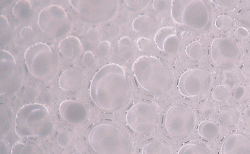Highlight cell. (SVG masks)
Wrapping results in <instances>:
<instances>
[{"instance_id": "6", "label": "cell", "mask_w": 250, "mask_h": 154, "mask_svg": "<svg viewBox=\"0 0 250 154\" xmlns=\"http://www.w3.org/2000/svg\"><path fill=\"white\" fill-rule=\"evenodd\" d=\"M159 111L156 105L140 102L132 106L127 112L126 121L129 127L139 134L152 132L157 127Z\"/></svg>"}, {"instance_id": "29", "label": "cell", "mask_w": 250, "mask_h": 154, "mask_svg": "<svg viewBox=\"0 0 250 154\" xmlns=\"http://www.w3.org/2000/svg\"><path fill=\"white\" fill-rule=\"evenodd\" d=\"M118 48L121 54L129 58L133 50V45L131 39L128 37L121 38L118 42Z\"/></svg>"}, {"instance_id": "3", "label": "cell", "mask_w": 250, "mask_h": 154, "mask_svg": "<svg viewBox=\"0 0 250 154\" xmlns=\"http://www.w3.org/2000/svg\"><path fill=\"white\" fill-rule=\"evenodd\" d=\"M53 127L51 116L42 104H26L16 114L15 130L20 137H44L51 132Z\"/></svg>"}, {"instance_id": "24", "label": "cell", "mask_w": 250, "mask_h": 154, "mask_svg": "<svg viewBox=\"0 0 250 154\" xmlns=\"http://www.w3.org/2000/svg\"><path fill=\"white\" fill-rule=\"evenodd\" d=\"M142 154H171V152L169 147L165 143L159 140H154L144 146Z\"/></svg>"}, {"instance_id": "34", "label": "cell", "mask_w": 250, "mask_h": 154, "mask_svg": "<svg viewBox=\"0 0 250 154\" xmlns=\"http://www.w3.org/2000/svg\"><path fill=\"white\" fill-rule=\"evenodd\" d=\"M111 44L107 40L100 42L98 45L97 50L100 56L102 57H106L110 53Z\"/></svg>"}, {"instance_id": "45", "label": "cell", "mask_w": 250, "mask_h": 154, "mask_svg": "<svg viewBox=\"0 0 250 154\" xmlns=\"http://www.w3.org/2000/svg\"><path fill=\"white\" fill-rule=\"evenodd\" d=\"M246 50L248 56L250 57V42L248 44L247 46Z\"/></svg>"}, {"instance_id": "5", "label": "cell", "mask_w": 250, "mask_h": 154, "mask_svg": "<svg viewBox=\"0 0 250 154\" xmlns=\"http://www.w3.org/2000/svg\"><path fill=\"white\" fill-rule=\"evenodd\" d=\"M171 15L177 23L196 31H204L210 24V11L201 0H174Z\"/></svg>"}, {"instance_id": "10", "label": "cell", "mask_w": 250, "mask_h": 154, "mask_svg": "<svg viewBox=\"0 0 250 154\" xmlns=\"http://www.w3.org/2000/svg\"><path fill=\"white\" fill-rule=\"evenodd\" d=\"M24 60L31 74L43 79L49 76L54 64V55L49 46L38 42L29 46L24 53Z\"/></svg>"}, {"instance_id": "12", "label": "cell", "mask_w": 250, "mask_h": 154, "mask_svg": "<svg viewBox=\"0 0 250 154\" xmlns=\"http://www.w3.org/2000/svg\"><path fill=\"white\" fill-rule=\"evenodd\" d=\"M210 55L213 62L220 68L230 70L240 58L241 52L237 44L226 38H216L211 44Z\"/></svg>"}, {"instance_id": "46", "label": "cell", "mask_w": 250, "mask_h": 154, "mask_svg": "<svg viewBox=\"0 0 250 154\" xmlns=\"http://www.w3.org/2000/svg\"><path fill=\"white\" fill-rule=\"evenodd\" d=\"M73 154H79L78 153H75Z\"/></svg>"}, {"instance_id": "11", "label": "cell", "mask_w": 250, "mask_h": 154, "mask_svg": "<svg viewBox=\"0 0 250 154\" xmlns=\"http://www.w3.org/2000/svg\"><path fill=\"white\" fill-rule=\"evenodd\" d=\"M211 82L210 74L201 68H193L185 72L180 77L178 88L183 96L192 97L206 92Z\"/></svg>"}, {"instance_id": "36", "label": "cell", "mask_w": 250, "mask_h": 154, "mask_svg": "<svg viewBox=\"0 0 250 154\" xmlns=\"http://www.w3.org/2000/svg\"><path fill=\"white\" fill-rule=\"evenodd\" d=\"M82 62L85 66L92 67L95 64L96 59L92 52L87 51L83 55Z\"/></svg>"}, {"instance_id": "17", "label": "cell", "mask_w": 250, "mask_h": 154, "mask_svg": "<svg viewBox=\"0 0 250 154\" xmlns=\"http://www.w3.org/2000/svg\"><path fill=\"white\" fill-rule=\"evenodd\" d=\"M16 61L8 52L0 50V86L4 88L6 84L13 77L16 71Z\"/></svg>"}, {"instance_id": "25", "label": "cell", "mask_w": 250, "mask_h": 154, "mask_svg": "<svg viewBox=\"0 0 250 154\" xmlns=\"http://www.w3.org/2000/svg\"><path fill=\"white\" fill-rule=\"evenodd\" d=\"M12 13L15 17L21 20H25L30 18L32 14V10L29 1H18L13 8Z\"/></svg>"}, {"instance_id": "38", "label": "cell", "mask_w": 250, "mask_h": 154, "mask_svg": "<svg viewBox=\"0 0 250 154\" xmlns=\"http://www.w3.org/2000/svg\"><path fill=\"white\" fill-rule=\"evenodd\" d=\"M34 32L29 27H24L20 31V36L23 40L29 41L32 40L34 37Z\"/></svg>"}, {"instance_id": "19", "label": "cell", "mask_w": 250, "mask_h": 154, "mask_svg": "<svg viewBox=\"0 0 250 154\" xmlns=\"http://www.w3.org/2000/svg\"><path fill=\"white\" fill-rule=\"evenodd\" d=\"M197 131L201 137L209 141L216 140L221 134L220 126L210 120L201 122L198 125Z\"/></svg>"}, {"instance_id": "20", "label": "cell", "mask_w": 250, "mask_h": 154, "mask_svg": "<svg viewBox=\"0 0 250 154\" xmlns=\"http://www.w3.org/2000/svg\"><path fill=\"white\" fill-rule=\"evenodd\" d=\"M240 113L235 107L230 105L224 106L218 113L220 122L226 127H231L236 125L240 120Z\"/></svg>"}, {"instance_id": "40", "label": "cell", "mask_w": 250, "mask_h": 154, "mask_svg": "<svg viewBox=\"0 0 250 154\" xmlns=\"http://www.w3.org/2000/svg\"><path fill=\"white\" fill-rule=\"evenodd\" d=\"M137 44L140 50H145L149 46L150 41L149 39L142 37L138 39Z\"/></svg>"}, {"instance_id": "21", "label": "cell", "mask_w": 250, "mask_h": 154, "mask_svg": "<svg viewBox=\"0 0 250 154\" xmlns=\"http://www.w3.org/2000/svg\"><path fill=\"white\" fill-rule=\"evenodd\" d=\"M133 29L140 33H148L152 30L155 26V21L151 17L141 15L136 17L132 21Z\"/></svg>"}, {"instance_id": "18", "label": "cell", "mask_w": 250, "mask_h": 154, "mask_svg": "<svg viewBox=\"0 0 250 154\" xmlns=\"http://www.w3.org/2000/svg\"><path fill=\"white\" fill-rule=\"evenodd\" d=\"M58 46L62 55L68 59L77 58L81 51V42L78 38L74 36L63 38L60 42Z\"/></svg>"}, {"instance_id": "2", "label": "cell", "mask_w": 250, "mask_h": 154, "mask_svg": "<svg viewBox=\"0 0 250 154\" xmlns=\"http://www.w3.org/2000/svg\"><path fill=\"white\" fill-rule=\"evenodd\" d=\"M134 77L140 86L146 91L156 95L167 92L173 82L172 71L158 58L143 56L133 65Z\"/></svg>"}, {"instance_id": "26", "label": "cell", "mask_w": 250, "mask_h": 154, "mask_svg": "<svg viewBox=\"0 0 250 154\" xmlns=\"http://www.w3.org/2000/svg\"><path fill=\"white\" fill-rule=\"evenodd\" d=\"M186 53L190 58L199 60L203 57L204 49L202 44L196 40L190 42L187 46Z\"/></svg>"}, {"instance_id": "39", "label": "cell", "mask_w": 250, "mask_h": 154, "mask_svg": "<svg viewBox=\"0 0 250 154\" xmlns=\"http://www.w3.org/2000/svg\"><path fill=\"white\" fill-rule=\"evenodd\" d=\"M211 1L216 5L222 8H231L235 6L236 4V1L234 0H211Z\"/></svg>"}, {"instance_id": "27", "label": "cell", "mask_w": 250, "mask_h": 154, "mask_svg": "<svg viewBox=\"0 0 250 154\" xmlns=\"http://www.w3.org/2000/svg\"><path fill=\"white\" fill-rule=\"evenodd\" d=\"M229 91L227 87L223 84L215 86L212 90L211 95L213 98L219 102H224L229 96Z\"/></svg>"}, {"instance_id": "7", "label": "cell", "mask_w": 250, "mask_h": 154, "mask_svg": "<svg viewBox=\"0 0 250 154\" xmlns=\"http://www.w3.org/2000/svg\"><path fill=\"white\" fill-rule=\"evenodd\" d=\"M69 1L83 19L94 23L110 20L116 16L118 9L116 0H71Z\"/></svg>"}, {"instance_id": "8", "label": "cell", "mask_w": 250, "mask_h": 154, "mask_svg": "<svg viewBox=\"0 0 250 154\" xmlns=\"http://www.w3.org/2000/svg\"><path fill=\"white\" fill-rule=\"evenodd\" d=\"M38 24L44 33L53 38L65 36L72 29L65 10L57 5H50L42 9L38 15Z\"/></svg>"}, {"instance_id": "32", "label": "cell", "mask_w": 250, "mask_h": 154, "mask_svg": "<svg viewBox=\"0 0 250 154\" xmlns=\"http://www.w3.org/2000/svg\"><path fill=\"white\" fill-rule=\"evenodd\" d=\"M198 111L202 115L208 116L212 115L215 111V106L210 101L205 100L199 105Z\"/></svg>"}, {"instance_id": "33", "label": "cell", "mask_w": 250, "mask_h": 154, "mask_svg": "<svg viewBox=\"0 0 250 154\" xmlns=\"http://www.w3.org/2000/svg\"><path fill=\"white\" fill-rule=\"evenodd\" d=\"M71 139L72 135L67 131L60 132L57 137L58 144L62 147H67L70 144Z\"/></svg>"}, {"instance_id": "9", "label": "cell", "mask_w": 250, "mask_h": 154, "mask_svg": "<svg viewBox=\"0 0 250 154\" xmlns=\"http://www.w3.org/2000/svg\"><path fill=\"white\" fill-rule=\"evenodd\" d=\"M196 125V116L188 107L174 105L167 111L165 118V127L167 133L175 137L188 135L193 131Z\"/></svg>"}, {"instance_id": "14", "label": "cell", "mask_w": 250, "mask_h": 154, "mask_svg": "<svg viewBox=\"0 0 250 154\" xmlns=\"http://www.w3.org/2000/svg\"><path fill=\"white\" fill-rule=\"evenodd\" d=\"M59 112L65 121L74 124L84 121L88 115L87 110L83 104L72 100L62 101L60 105Z\"/></svg>"}, {"instance_id": "42", "label": "cell", "mask_w": 250, "mask_h": 154, "mask_svg": "<svg viewBox=\"0 0 250 154\" xmlns=\"http://www.w3.org/2000/svg\"><path fill=\"white\" fill-rule=\"evenodd\" d=\"M242 77L246 80H250V64L244 65L241 71Z\"/></svg>"}, {"instance_id": "15", "label": "cell", "mask_w": 250, "mask_h": 154, "mask_svg": "<svg viewBox=\"0 0 250 154\" xmlns=\"http://www.w3.org/2000/svg\"><path fill=\"white\" fill-rule=\"evenodd\" d=\"M154 41L159 49L168 53L176 52L180 45L177 32L169 26L163 27L158 30L154 37Z\"/></svg>"}, {"instance_id": "31", "label": "cell", "mask_w": 250, "mask_h": 154, "mask_svg": "<svg viewBox=\"0 0 250 154\" xmlns=\"http://www.w3.org/2000/svg\"><path fill=\"white\" fill-rule=\"evenodd\" d=\"M237 19L243 27L250 30V7L240 10L238 13Z\"/></svg>"}, {"instance_id": "35", "label": "cell", "mask_w": 250, "mask_h": 154, "mask_svg": "<svg viewBox=\"0 0 250 154\" xmlns=\"http://www.w3.org/2000/svg\"><path fill=\"white\" fill-rule=\"evenodd\" d=\"M126 5L132 10H139L145 8L148 4V0H124Z\"/></svg>"}, {"instance_id": "13", "label": "cell", "mask_w": 250, "mask_h": 154, "mask_svg": "<svg viewBox=\"0 0 250 154\" xmlns=\"http://www.w3.org/2000/svg\"><path fill=\"white\" fill-rule=\"evenodd\" d=\"M221 154H250V138L245 134L234 133L223 141Z\"/></svg>"}, {"instance_id": "23", "label": "cell", "mask_w": 250, "mask_h": 154, "mask_svg": "<svg viewBox=\"0 0 250 154\" xmlns=\"http://www.w3.org/2000/svg\"><path fill=\"white\" fill-rule=\"evenodd\" d=\"M10 154H44L37 144L29 142H16L13 146Z\"/></svg>"}, {"instance_id": "4", "label": "cell", "mask_w": 250, "mask_h": 154, "mask_svg": "<svg viewBox=\"0 0 250 154\" xmlns=\"http://www.w3.org/2000/svg\"><path fill=\"white\" fill-rule=\"evenodd\" d=\"M89 144L98 154H132L133 144L122 129L110 124L96 125L88 136Z\"/></svg>"}, {"instance_id": "22", "label": "cell", "mask_w": 250, "mask_h": 154, "mask_svg": "<svg viewBox=\"0 0 250 154\" xmlns=\"http://www.w3.org/2000/svg\"><path fill=\"white\" fill-rule=\"evenodd\" d=\"M177 154H213L210 148L199 142L187 143L179 150Z\"/></svg>"}, {"instance_id": "41", "label": "cell", "mask_w": 250, "mask_h": 154, "mask_svg": "<svg viewBox=\"0 0 250 154\" xmlns=\"http://www.w3.org/2000/svg\"><path fill=\"white\" fill-rule=\"evenodd\" d=\"M153 8L157 11L164 10L167 6V2L165 0H154L152 4Z\"/></svg>"}, {"instance_id": "16", "label": "cell", "mask_w": 250, "mask_h": 154, "mask_svg": "<svg viewBox=\"0 0 250 154\" xmlns=\"http://www.w3.org/2000/svg\"><path fill=\"white\" fill-rule=\"evenodd\" d=\"M83 81L82 74L75 68H68L61 74L59 84L63 90L74 92L79 90Z\"/></svg>"}, {"instance_id": "28", "label": "cell", "mask_w": 250, "mask_h": 154, "mask_svg": "<svg viewBox=\"0 0 250 154\" xmlns=\"http://www.w3.org/2000/svg\"><path fill=\"white\" fill-rule=\"evenodd\" d=\"M234 25L232 18L227 14L218 16L215 21V26L220 30L227 31L231 29Z\"/></svg>"}, {"instance_id": "37", "label": "cell", "mask_w": 250, "mask_h": 154, "mask_svg": "<svg viewBox=\"0 0 250 154\" xmlns=\"http://www.w3.org/2000/svg\"><path fill=\"white\" fill-rule=\"evenodd\" d=\"M234 35L236 40L242 41L248 37L249 32L247 28L240 26L235 30Z\"/></svg>"}, {"instance_id": "44", "label": "cell", "mask_w": 250, "mask_h": 154, "mask_svg": "<svg viewBox=\"0 0 250 154\" xmlns=\"http://www.w3.org/2000/svg\"><path fill=\"white\" fill-rule=\"evenodd\" d=\"M244 113L247 117L250 118V106H249L246 108L244 111Z\"/></svg>"}, {"instance_id": "30", "label": "cell", "mask_w": 250, "mask_h": 154, "mask_svg": "<svg viewBox=\"0 0 250 154\" xmlns=\"http://www.w3.org/2000/svg\"><path fill=\"white\" fill-rule=\"evenodd\" d=\"M234 99L238 103H243L250 98V91L244 85L238 86L233 92Z\"/></svg>"}, {"instance_id": "1", "label": "cell", "mask_w": 250, "mask_h": 154, "mask_svg": "<svg viewBox=\"0 0 250 154\" xmlns=\"http://www.w3.org/2000/svg\"><path fill=\"white\" fill-rule=\"evenodd\" d=\"M130 86L125 70L116 63L103 66L93 77L90 96L95 104L106 110H116L125 103Z\"/></svg>"}, {"instance_id": "43", "label": "cell", "mask_w": 250, "mask_h": 154, "mask_svg": "<svg viewBox=\"0 0 250 154\" xmlns=\"http://www.w3.org/2000/svg\"><path fill=\"white\" fill-rule=\"evenodd\" d=\"M9 27V23L7 19L2 15L0 17V32L2 33L3 30V33L7 31Z\"/></svg>"}]
</instances>
